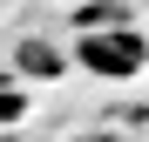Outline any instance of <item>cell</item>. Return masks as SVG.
<instances>
[{
    "label": "cell",
    "mask_w": 149,
    "mask_h": 142,
    "mask_svg": "<svg viewBox=\"0 0 149 142\" xmlns=\"http://www.w3.org/2000/svg\"><path fill=\"white\" fill-rule=\"evenodd\" d=\"M142 61H149V47H142L136 27H95V34H74V68H88V75H102V81H129Z\"/></svg>",
    "instance_id": "obj_1"
},
{
    "label": "cell",
    "mask_w": 149,
    "mask_h": 142,
    "mask_svg": "<svg viewBox=\"0 0 149 142\" xmlns=\"http://www.w3.org/2000/svg\"><path fill=\"white\" fill-rule=\"evenodd\" d=\"M14 68H20V75H61V54L41 47V41H20L14 47Z\"/></svg>",
    "instance_id": "obj_2"
},
{
    "label": "cell",
    "mask_w": 149,
    "mask_h": 142,
    "mask_svg": "<svg viewBox=\"0 0 149 142\" xmlns=\"http://www.w3.org/2000/svg\"><path fill=\"white\" fill-rule=\"evenodd\" d=\"M27 115V88H0V122H20Z\"/></svg>",
    "instance_id": "obj_3"
}]
</instances>
